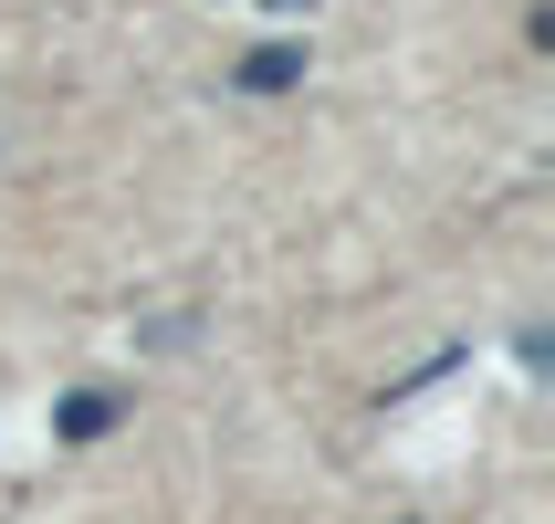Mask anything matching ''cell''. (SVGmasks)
Wrapping results in <instances>:
<instances>
[{"mask_svg":"<svg viewBox=\"0 0 555 524\" xmlns=\"http://www.w3.org/2000/svg\"><path fill=\"white\" fill-rule=\"evenodd\" d=\"M262 11H314V0H262Z\"/></svg>","mask_w":555,"mask_h":524,"instance_id":"3","label":"cell"},{"mask_svg":"<svg viewBox=\"0 0 555 524\" xmlns=\"http://www.w3.org/2000/svg\"><path fill=\"white\" fill-rule=\"evenodd\" d=\"M231 85H242V94H294V85H305V53H294V42H262V53L231 63Z\"/></svg>","mask_w":555,"mask_h":524,"instance_id":"1","label":"cell"},{"mask_svg":"<svg viewBox=\"0 0 555 524\" xmlns=\"http://www.w3.org/2000/svg\"><path fill=\"white\" fill-rule=\"evenodd\" d=\"M116 420H126V399H116V388H74V399L53 409V431H63V440H105Z\"/></svg>","mask_w":555,"mask_h":524,"instance_id":"2","label":"cell"}]
</instances>
